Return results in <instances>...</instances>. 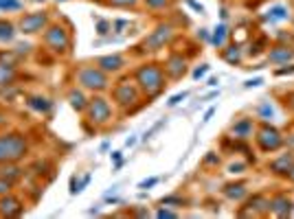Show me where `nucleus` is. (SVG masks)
<instances>
[{
	"label": "nucleus",
	"instance_id": "18",
	"mask_svg": "<svg viewBox=\"0 0 294 219\" xmlns=\"http://www.w3.org/2000/svg\"><path fill=\"white\" fill-rule=\"evenodd\" d=\"M68 103H70V108H73L75 112H86V108H88V96L84 94V90H79V88H73L68 92Z\"/></svg>",
	"mask_w": 294,
	"mask_h": 219
},
{
	"label": "nucleus",
	"instance_id": "1",
	"mask_svg": "<svg viewBox=\"0 0 294 219\" xmlns=\"http://www.w3.org/2000/svg\"><path fill=\"white\" fill-rule=\"evenodd\" d=\"M136 86L147 96H158L165 88V70L158 64H143L136 70Z\"/></svg>",
	"mask_w": 294,
	"mask_h": 219
},
{
	"label": "nucleus",
	"instance_id": "11",
	"mask_svg": "<svg viewBox=\"0 0 294 219\" xmlns=\"http://www.w3.org/2000/svg\"><path fill=\"white\" fill-rule=\"evenodd\" d=\"M187 73V59L180 53L169 55V59L165 62V75L169 79H180Z\"/></svg>",
	"mask_w": 294,
	"mask_h": 219
},
{
	"label": "nucleus",
	"instance_id": "38",
	"mask_svg": "<svg viewBox=\"0 0 294 219\" xmlns=\"http://www.w3.org/2000/svg\"><path fill=\"white\" fill-rule=\"evenodd\" d=\"M158 184V177H149V180H143L139 184V188H151V186H156Z\"/></svg>",
	"mask_w": 294,
	"mask_h": 219
},
{
	"label": "nucleus",
	"instance_id": "30",
	"mask_svg": "<svg viewBox=\"0 0 294 219\" xmlns=\"http://www.w3.org/2000/svg\"><path fill=\"white\" fill-rule=\"evenodd\" d=\"M11 188H13V182H11V180H7V177H2V175H0V197H2V195H7V193H11Z\"/></svg>",
	"mask_w": 294,
	"mask_h": 219
},
{
	"label": "nucleus",
	"instance_id": "51",
	"mask_svg": "<svg viewBox=\"0 0 294 219\" xmlns=\"http://www.w3.org/2000/svg\"><path fill=\"white\" fill-rule=\"evenodd\" d=\"M57 2H64V0H57Z\"/></svg>",
	"mask_w": 294,
	"mask_h": 219
},
{
	"label": "nucleus",
	"instance_id": "35",
	"mask_svg": "<svg viewBox=\"0 0 294 219\" xmlns=\"http://www.w3.org/2000/svg\"><path fill=\"white\" fill-rule=\"evenodd\" d=\"M206 73H209V64H202V66H197V68L194 70V79H202Z\"/></svg>",
	"mask_w": 294,
	"mask_h": 219
},
{
	"label": "nucleus",
	"instance_id": "33",
	"mask_svg": "<svg viewBox=\"0 0 294 219\" xmlns=\"http://www.w3.org/2000/svg\"><path fill=\"white\" fill-rule=\"evenodd\" d=\"M110 31H112V24L105 22V20H97V33L99 35H105V33H110Z\"/></svg>",
	"mask_w": 294,
	"mask_h": 219
},
{
	"label": "nucleus",
	"instance_id": "13",
	"mask_svg": "<svg viewBox=\"0 0 294 219\" xmlns=\"http://www.w3.org/2000/svg\"><path fill=\"white\" fill-rule=\"evenodd\" d=\"M97 66L103 73H119L125 66V57H121V55H105V57L97 59Z\"/></svg>",
	"mask_w": 294,
	"mask_h": 219
},
{
	"label": "nucleus",
	"instance_id": "6",
	"mask_svg": "<svg viewBox=\"0 0 294 219\" xmlns=\"http://www.w3.org/2000/svg\"><path fill=\"white\" fill-rule=\"evenodd\" d=\"M174 38V27L171 24H158L147 38L143 40V50L145 53H156V50L165 48Z\"/></svg>",
	"mask_w": 294,
	"mask_h": 219
},
{
	"label": "nucleus",
	"instance_id": "42",
	"mask_svg": "<svg viewBox=\"0 0 294 219\" xmlns=\"http://www.w3.org/2000/svg\"><path fill=\"white\" fill-rule=\"evenodd\" d=\"M125 27H128V22H125V20H116V22H114V31L116 33H121V29H125Z\"/></svg>",
	"mask_w": 294,
	"mask_h": 219
},
{
	"label": "nucleus",
	"instance_id": "49",
	"mask_svg": "<svg viewBox=\"0 0 294 219\" xmlns=\"http://www.w3.org/2000/svg\"><path fill=\"white\" fill-rule=\"evenodd\" d=\"M288 175H290V180L294 182V165H292V169H290V173H288Z\"/></svg>",
	"mask_w": 294,
	"mask_h": 219
},
{
	"label": "nucleus",
	"instance_id": "36",
	"mask_svg": "<svg viewBox=\"0 0 294 219\" xmlns=\"http://www.w3.org/2000/svg\"><path fill=\"white\" fill-rule=\"evenodd\" d=\"M187 99V92H180V94H174L171 96L169 101H167V105H169V108H174V105H178L180 101H185Z\"/></svg>",
	"mask_w": 294,
	"mask_h": 219
},
{
	"label": "nucleus",
	"instance_id": "3",
	"mask_svg": "<svg viewBox=\"0 0 294 219\" xmlns=\"http://www.w3.org/2000/svg\"><path fill=\"white\" fill-rule=\"evenodd\" d=\"M75 81H77L84 90H93V92H103L110 86L108 73H103L99 66H82V68L75 73Z\"/></svg>",
	"mask_w": 294,
	"mask_h": 219
},
{
	"label": "nucleus",
	"instance_id": "32",
	"mask_svg": "<svg viewBox=\"0 0 294 219\" xmlns=\"http://www.w3.org/2000/svg\"><path fill=\"white\" fill-rule=\"evenodd\" d=\"M220 162V156L215 154V151H209V154L204 156V160H202V165L204 167H211V165H217Z\"/></svg>",
	"mask_w": 294,
	"mask_h": 219
},
{
	"label": "nucleus",
	"instance_id": "17",
	"mask_svg": "<svg viewBox=\"0 0 294 219\" xmlns=\"http://www.w3.org/2000/svg\"><path fill=\"white\" fill-rule=\"evenodd\" d=\"M27 105L31 108L33 112H38V114H49L50 110H53V101L49 99V96H42V94H33L27 99Z\"/></svg>",
	"mask_w": 294,
	"mask_h": 219
},
{
	"label": "nucleus",
	"instance_id": "37",
	"mask_svg": "<svg viewBox=\"0 0 294 219\" xmlns=\"http://www.w3.org/2000/svg\"><path fill=\"white\" fill-rule=\"evenodd\" d=\"M156 217H178V213H174V211H167V208H158V211H156Z\"/></svg>",
	"mask_w": 294,
	"mask_h": 219
},
{
	"label": "nucleus",
	"instance_id": "50",
	"mask_svg": "<svg viewBox=\"0 0 294 219\" xmlns=\"http://www.w3.org/2000/svg\"><path fill=\"white\" fill-rule=\"evenodd\" d=\"M29 2H47V0H29Z\"/></svg>",
	"mask_w": 294,
	"mask_h": 219
},
{
	"label": "nucleus",
	"instance_id": "43",
	"mask_svg": "<svg viewBox=\"0 0 294 219\" xmlns=\"http://www.w3.org/2000/svg\"><path fill=\"white\" fill-rule=\"evenodd\" d=\"M292 73H294V64L290 66V68H279V70H277L279 77H281V75H292Z\"/></svg>",
	"mask_w": 294,
	"mask_h": 219
},
{
	"label": "nucleus",
	"instance_id": "24",
	"mask_svg": "<svg viewBox=\"0 0 294 219\" xmlns=\"http://www.w3.org/2000/svg\"><path fill=\"white\" fill-rule=\"evenodd\" d=\"M226 38H229V27H226V24H220L211 35V44L213 46H217V48H222L224 46V42H226Z\"/></svg>",
	"mask_w": 294,
	"mask_h": 219
},
{
	"label": "nucleus",
	"instance_id": "14",
	"mask_svg": "<svg viewBox=\"0 0 294 219\" xmlns=\"http://www.w3.org/2000/svg\"><path fill=\"white\" fill-rule=\"evenodd\" d=\"M252 130H255V125H252V119H240L237 123H233L231 127V136L237 140H246L252 136Z\"/></svg>",
	"mask_w": 294,
	"mask_h": 219
},
{
	"label": "nucleus",
	"instance_id": "41",
	"mask_svg": "<svg viewBox=\"0 0 294 219\" xmlns=\"http://www.w3.org/2000/svg\"><path fill=\"white\" fill-rule=\"evenodd\" d=\"M261 84H263V79H261V77H257V79H248L244 86H246V88H252V86H261Z\"/></svg>",
	"mask_w": 294,
	"mask_h": 219
},
{
	"label": "nucleus",
	"instance_id": "45",
	"mask_svg": "<svg viewBox=\"0 0 294 219\" xmlns=\"http://www.w3.org/2000/svg\"><path fill=\"white\" fill-rule=\"evenodd\" d=\"M187 4H191V7H194V9H196V11H200V13H202V11H204V9H202V4H197V2H196V0H187Z\"/></svg>",
	"mask_w": 294,
	"mask_h": 219
},
{
	"label": "nucleus",
	"instance_id": "4",
	"mask_svg": "<svg viewBox=\"0 0 294 219\" xmlns=\"http://www.w3.org/2000/svg\"><path fill=\"white\" fill-rule=\"evenodd\" d=\"M44 44L55 55H66L70 48V33L62 24H50V27L44 29Z\"/></svg>",
	"mask_w": 294,
	"mask_h": 219
},
{
	"label": "nucleus",
	"instance_id": "40",
	"mask_svg": "<svg viewBox=\"0 0 294 219\" xmlns=\"http://www.w3.org/2000/svg\"><path fill=\"white\" fill-rule=\"evenodd\" d=\"M244 169H246L244 162H237V165H231V167H229V173H242Z\"/></svg>",
	"mask_w": 294,
	"mask_h": 219
},
{
	"label": "nucleus",
	"instance_id": "23",
	"mask_svg": "<svg viewBox=\"0 0 294 219\" xmlns=\"http://www.w3.org/2000/svg\"><path fill=\"white\" fill-rule=\"evenodd\" d=\"M224 195L229 197V200L240 202L248 195V188H246V184H229V186H224Z\"/></svg>",
	"mask_w": 294,
	"mask_h": 219
},
{
	"label": "nucleus",
	"instance_id": "28",
	"mask_svg": "<svg viewBox=\"0 0 294 219\" xmlns=\"http://www.w3.org/2000/svg\"><path fill=\"white\" fill-rule=\"evenodd\" d=\"M108 4H112V7H121V9H128V7H136L139 0H108Z\"/></svg>",
	"mask_w": 294,
	"mask_h": 219
},
{
	"label": "nucleus",
	"instance_id": "26",
	"mask_svg": "<svg viewBox=\"0 0 294 219\" xmlns=\"http://www.w3.org/2000/svg\"><path fill=\"white\" fill-rule=\"evenodd\" d=\"M24 2L22 0H0V11L2 13H11V11H22Z\"/></svg>",
	"mask_w": 294,
	"mask_h": 219
},
{
	"label": "nucleus",
	"instance_id": "39",
	"mask_svg": "<svg viewBox=\"0 0 294 219\" xmlns=\"http://www.w3.org/2000/svg\"><path fill=\"white\" fill-rule=\"evenodd\" d=\"M29 50H31V44H18V46H16L18 55H29Z\"/></svg>",
	"mask_w": 294,
	"mask_h": 219
},
{
	"label": "nucleus",
	"instance_id": "5",
	"mask_svg": "<svg viewBox=\"0 0 294 219\" xmlns=\"http://www.w3.org/2000/svg\"><path fill=\"white\" fill-rule=\"evenodd\" d=\"M49 27V11H33L24 13L18 20V33L22 35H38Z\"/></svg>",
	"mask_w": 294,
	"mask_h": 219
},
{
	"label": "nucleus",
	"instance_id": "31",
	"mask_svg": "<svg viewBox=\"0 0 294 219\" xmlns=\"http://www.w3.org/2000/svg\"><path fill=\"white\" fill-rule=\"evenodd\" d=\"M169 2H171V0H145V7H149V9H165V7H169Z\"/></svg>",
	"mask_w": 294,
	"mask_h": 219
},
{
	"label": "nucleus",
	"instance_id": "9",
	"mask_svg": "<svg viewBox=\"0 0 294 219\" xmlns=\"http://www.w3.org/2000/svg\"><path fill=\"white\" fill-rule=\"evenodd\" d=\"M257 142H259L261 151H277L283 145V136L272 125H263L257 134Z\"/></svg>",
	"mask_w": 294,
	"mask_h": 219
},
{
	"label": "nucleus",
	"instance_id": "8",
	"mask_svg": "<svg viewBox=\"0 0 294 219\" xmlns=\"http://www.w3.org/2000/svg\"><path fill=\"white\" fill-rule=\"evenodd\" d=\"M112 96H114L116 105H121L123 110H130V105H134L136 101L141 99V90H139V86H134L132 81L123 79V81L116 84Z\"/></svg>",
	"mask_w": 294,
	"mask_h": 219
},
{
	"label": "nucleus",
	"instance_id": "10",
	"mask_svg": "<svg viewBox=\"0 0 294 219\" xmlns=\"http://www.w3.org/2000/svg\"><path fill=\"white\" fill-rule=\"evenodd\" d=\"M24 213V206L18 197H13L11 193L0 197V217H20Z\"/></svg>",
	"mask_w": 294,
	"mask_h": 219
},
{
	"label": "nucleus",
	"instance_id": "27",
	"mask_svg": "<svg viewBox=\"0 0 294 219\" xmlns=\"http://www.w3.org/2000/svg\"><path fill=\"white\" fill-rule=\"evenodd\" d=\"M288 18V11L283 7H275L270 11V16H268V20H270V22H275V20H286Z\"/></svg>",
	"mask_w": 294,
	"mask_h": 219
},
{
	"label": "nucleus",
	"instance_id": "7",
	"mask_svg": "<svg viewBox=\"0 0 294 219\" xmlns=\"http://www.w3.org/2000/svg\"><path fill=\"white\" fill-rule=\"evenodd\" d=\"M86 116H88L90 123H95V125H105L110 119H112V105H110V101L103 99V96H95V99L88 101Z\"/></svg>",
	"mask_w": 294,
	"mask_h": 219
},
{
	"label": "nucleus",
	"instance_id": "25",
	"mask_svg": "<svg viewBox=\"0 0 294 219\" xmlns=\"http://www.w3.org/2000/svg\"><path fill=\"white\" fill-rule=\"evenodd\" d=\"M222 57H224V62H229V64H233V66L240 64V62H242V48L237 46V44H233V46L222 50Z\"/></svg>",
	"mask_w": 294,
	"mask_h": 219
},
{
	"label": "nucleus",
	"instance_id": "15",
	"mask_svg": "<svg viewBox=\"0 0 294 219\" xmlns=\"http://www.w3.org/2000/svg\"><path fill=\"white\" fill-rule=\"evenodd\" d=\"M292 200L286 195H277L275 200H270V213H275L277 217H288L292 213Z\"/></svg>",
	"mask_w": 294,
	"mask_h": 219
},
{
	"label": "nucleus",
	"instance_id": "20",
	"mask_svg": "<svg viewBox=\"0 0 294 219\" xmlns=\"http://www.w3.org/2000/svg\"><path fill=\"white\" fill-rule=\"evenodd\" d=\"M292 165H294V158L290 154H286V156H281V158H277L275 162L270 165V171L272 173H277V175H288L292 169Z\"/></svg>",
	"mask_w": 294,
	"mask_h": 219
},
{
	"label": "nucleus",
	"instance_id": "47",
	"mask_svg": "<svg viewBox=\"0 0 294 219\" xmlns=\"http://www.w3.org/2000/svg\"><path fill=\"white\" fill-rule=\"evenodd\" d=\"M134 142H136V138H134V136H132V138H128V140H125V145H128V147H132V145H134Z\"/></svg>",
	"mask_w": 294,
	"mask_h": 219
},
{
	"label": "nucleus",
	"instance_id": "46",
	"mask_svg": "<svg viewBox=\"0 0 294 219\" xmlns=\"http://www.w3.org/2000/svg\"><path fill=\"white\" fill-rule=\"evenodd\" d=\"M4 123H7V116H4V114H2V112H0V127H2Z\"/></svg>",
	"mask_w": 294,
	"mask_h": 219
},
{
	"label": "nucleus",
	"instance_id": "48",
	"mask_svg": "<svg viewBox=\"0 0 294 219\" xmlns=\"http://www.w3.org/2000/svg\"><path fill=\"white\" fill-rule=\"evenodd\" d=\"M206 86H217V79H215V77H211V79H209V84H206Z\"/></svg>",
	"mask_w": 294,
	"mask_h": 219
},
{
	"label": "nucleus",
	"instance_id": "12",
	"mask_svg": "<svg viewBox=\"0 0 294 219\" xmlns=\"http://www.w3.org/2000/svg\"><path fill=\"white\" fill-rule=\"evenodd\" d=\"M263 213H270V200L263 195H252L250 200H248V208L246 211H242L240 215H263Z\"/></svg>",
	"mask_w": 294,
	"mask_h": 219
},
{
	"label": "nucleus",
	"instance_id": "29",
	"mask_svg": "<svg viewBox=\"0 0 294 219\" xmlns=\"http://www.w3.org/2000/svg\"><path fill=\"white\" fill-rule=\"evenodd\" d=\"M160 204H163V206H182V204H187V200L169 195V197H163V200H160Z\"/></svg>",
	"mask_w": 294,
	"mask_h": 219
},
{
	"label": "nucleus",
	"instance_id": "21",
	"mask_svg": "<svg viewBox=\"0 0 294 219\" xmlns=\"http://www.w3.org/2000/svg\"><path fill=\"white\" fill-rule=\"evenodd\" d=\"M18 35V27L9 20H0V44H11Z\"/></svg>",
	"mask_w": 294,
	"mask_h": 219
},
{
	"label": "nucleus",
	"instance_id": "44",
	"mask_svg": "<svg viewBox=\"0 0 294 219\" xmlns=\"http://www.w3.org/2000/svg\"><path fill=\"white\" fill-rule=\"evenodd\" d=\"M213 114H215V108H209V110H206V114H204V119H202V121H204V123H209Z\"/></svg>",
	"mask_w": 294,
	"mask_h": 219
},
{
	"label": "nucleus",
	"instance_id": "16",
	"mask_svg": "<svg viewBox=\"0 0 294 219\" xmlns=\"http://www.w3.org/2000/svg\"><path fill=\"white\" fill-rule=\"evenodd\" d=\"M294 59V48L292 46H275L268 53V62L270 64H288Z\"/></svg>",
	"mask_w": 294,
	"mask_h": 219
},
{
	"label": "nucleus",
	"instance_id": "22",
	"mask_svg": "<svg viewBox=\"0 0 294 219\" xmlns=\"http://www.w3.org/2000/svg\"><path fill=\"white\" fill-rule=\"evenodd\" d=\"M0 175L16 182V180H20V175H22V169H20L16 162H4V165H0Z\"/></svg>",
	"mask_w": 294,
	"mask_h": 219
},
{
	"label": "nucleus",
	"instance_id": "34",
	"mask_svg": "<svg viewBox=\"0 0 294 219\" xmlns=\"http://www.w3.org/2000/svg\"><path fill=\"white\" fill-rule=\"evenodd\" d=\"M259 114L263 116V119H270V116L275 114V110H272L270 103H263V105H259Z\"/></svg>",
	"mask_w": 294,
	"mask_h": 219
},
{
	"label": "nucleus",
	"instance_id": "2",
	"mask_svg": "<svg viewBox=\"0 0 294 219\" xmlns=\"http://www.w3.org/2000/svg\"><path fill=\"white\" fill-rule=\"evenodd\" d=\"M29 154V138L20 131L0 134V165L4 162H20Z\"/></svg>",
	"mask_w": 294,
	"mask_h": 219
},
{
	"label": "nucleus",
	"instance_id": "19",
	"mask_svg": "<svg viewBox=\"0 0 294 219\" xmlns=\"http://www.w3.org/2000/svg\"><path fill=\"white\" fill-rule=\"evenodd\" d=\"M18 77H20V75H18L16 64L0 62V88H2V86H9V84H16Z\"/></svg>",
	"mask_w": 294,
	"mask_h": 219
}]
</instances>
